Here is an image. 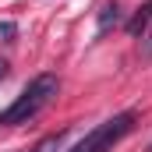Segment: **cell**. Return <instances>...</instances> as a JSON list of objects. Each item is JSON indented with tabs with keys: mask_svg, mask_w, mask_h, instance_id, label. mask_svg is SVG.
<instances>
[{
	"mask_svg": "<svg viewBox=\"0 0 152 152\" xmlns=\"http://www.w3.org/2000/svg\"><path fill=\"white\" fill-rule=\"evenodd\" d=\"M149 152H152V142H149Z\"/></svg>",
	"mask_w": 152,
	"mask_h": 152,
	"instance_id": "9c48e42d",
	"label": "cell"
},
{
	"mask_svg": "<svg viewBox=\"0 0 152 152\" xmlns=\"http://www.w3.org/2000/svg\"><path fill=\"white\" fill-rule=\"evenodd\" d=\"M134 110H124V113H117V117H110V120H103L99 127H92L81 142H78L71 152H110L124 138V134H131L134 131Z\"/></svg>",
	"mask_w": 152,
	"mask_h": 152,
	"instance_id": "7a4b0ae2",
	"label": "cell"
},
{
	"mask_svg": "<svg viewBox=\"0 0 152 152\" xmlns=\"http://www.w3.org/2000/svg\"><path fill=\"white\" fill-rule=\"evenodd\" d=\"M67 134H71V127H60V131H53V134H46V138H39L32 152H60V145L67 142Z\"/></svg>",
	"mask_w": 152,
	"mask_h": 152,
	"instance_id": "3957f363",
	"label": "cell"
},
{
	"mask_svg": "<svg viewBox=\"0 0 152 152\" xmlns=\"http://www.w3.org/2000/svg\"><path fill=\"white\" fill-rule=\"evenodd\" d=\"M149 25H152V0L138 7V14H134V18L127 21V32H131V36H142V32H145Z\"/></svg>",
	"mask_w": 152,
	"mask_h": 152,
	"instance_id": "277c9868",
	"label": "cell"
},
{
	"mask_svg": "<svg viewBox=\"0 0 152 152\" xmlns=\"http://www.w3.org/2000/svg\"><path fill=\"white\" fill-rule=\"evenodd\" d=\"M117 21H120V7H117V4H103V7H99V36L110 32Z\"/></svg>",
	"mask_w": 152,
	"mask_h": 152,
	"instance_id": "5b68a950",
	"label": "cell"
},
{
	"mask_svg": "<svg viewBox=\"0 0 152 152\" xmlns=\"http://www.w3.org/2000/svg\"><path fill=\"white\" fill-rule=\"evenodd\" d=\"M7 71H11V67H7V60L0 57V78H7Z\"/></svg>",
	"mask_w": 152,
	"mask_h": 152,
	"instance_id": "ba28073f",
	"label": "cell"
},
{
	"mask_svg": "<svg viewBox=\"0 0 152 152\" xmlns=\"http://www.w3.org/2000/svg\"><path fill=\"white\" fill-rule=\"evenodd\" d=\"M57 88H60L57 75H39V78H32V81L25 85V92L0 113V127H7V124H28V120H32L53 96H57Z\"/></svg>",
	"mask_w": 152,
	"mask_h": 152,
	"instance_id": "6da1fadb",
	"label": "cell"
},
{
	"mask_svg": "<svg viewBox=\"0 0 152 152\" xmlns=\"http://www.w3.org/2000/svg\"><path fill=\"white\" fill-rule=\"evenodd\" d=\"M14 32H18V28H14L11 21H0V36H4V39H11V36H14Z\"/></svg>",
	"mask_w": 152,
	"mask_h": 152,
	"instance_id": "52a82bcc",
	"label": "cell"
},
{
	"mask_svg": "<svg viewBox=\"0 0 152 152\" xmlns=\"http://www.w3.org/2000/svg\"><path fill=\"white\" fill-rule=\"evenodd\" d=\"M138 50H142V57H145V60H152V25L142 32V42H138Z\"/></svg>",
	"mask_w": 152,
	"mask_h": 152,
	"instance_id": "8992f818",
	"label": "cell"
}]
</instances>
